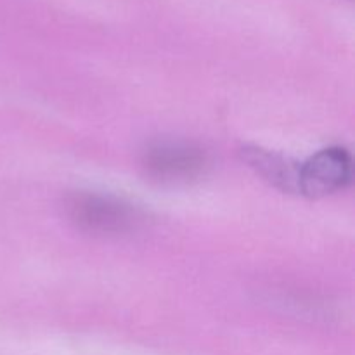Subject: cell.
<instances>
[{"mask_svg":"<svg viewBox=\"0 0 355 355\" xmlns=\"http://www.w3.org/2000/svg\"><path fill=\"white\" fill-rule=\"evenodd\" d=\"M144 166L153 177L168 182L189 180L203 170L205 158L198 149L180 144H163L146 155Z\"/></svg>","mask_w":355,"mask_h":355,"instance_id":"3","label":"cell"},{"mask_svg":"<svg viewBox=\"0 0 355 355\" xmlns=\"http://www.w3.org/2000/svg\"><path fill=\"white\" fill-rule=\"evenodd\" d=\"M352 162L345 149H322L300 166L298 191L309 198H322L343 189L350 180Z\"/></svg>","mask_w":355,"mask_h":355,"instance_id":"1","label":"cell"},{"mask_svg":"<svg viewBox=\"0 0 355 355\" xmlns=\"http://www.w3.org/2000/svg\"><path fill=\"white\" fill-rule=\"evenodd\" d=\"M243 155H245V159L250 163V166L255 168L257 173H260L263 179L269 180L272 186L279 187L283 191H290V193L298 191L300 166H297V163L260 148L245 149Z\"/></svg>","mask_w":355,"mask_h":355,"instance_id":"4","label":"cell"},{"mask_svg":"<svg viewBox=\"0 0 355 355\" xmlns=\"http://www.w3.org/2000/svg\"><path fill=\"white\" fill-rule=\"evenodd\" d=\"M68 208L73 220L89 231H123L135 218L128 205H123L113 198L94 196V194L73 198Z\"/></svg>","mask_w":355,"mask_h":355,"instance_id":"2","label":"cell"}]
</instances>
